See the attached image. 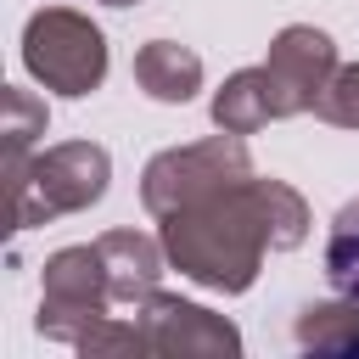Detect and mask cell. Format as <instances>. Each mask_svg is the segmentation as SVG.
Listing matches in <instances>:
<instances>
[{
    "label": "cell",
    "instance_id": "1",
    "mask_svg": "<svg viewBox=\"0 0 359 359\" xmlns=\"http://www.w3.org/2000/svg\"><path fill=\"white\" fill-rule=\"evenodd\" d=\"M28 67L50 90L84 95L107 73V45H101V34L84 17H73V11H39L28 22Z\"/></svg>",
    "mask_w": 359,
    "mask_h": 359
},
{
    "label": "cell",
    "instance_id": "2",
    "mask_svg": "<svg viewBox=\"0 0 359 359\" xmlns=\"http://www.w3.org/2000/svg\"><path fill=\"white\" fill-rule=\"evenodd\" d=\"M247 180V151L236 140H208L191 151H168L146 168V202L157 213H180L185 202H202L208 191H224Z\"/></svg>",
    "mask_w": 359,
    "mask_h": 359
},
{
    "label": "cell",
    "instance_id": "3",
    "mask_svg": "<svg viewBox=\"0 0 359 359\" xmlns=\"http://www.w3.org/2000/svg\"><path fill=\"white\" fill-rule=\"evenodd\" d=\"M269 73V90H275V112H303L320 101L325 90V73H331V39L314 34V28H286L264 62Z\"/></svg>",
    "mask_w": 359,
    "mask_h": 359
},
{
    "label": "cell",
    "instance_id": "4",
    "mask_svg": "<svg viewBox=\"0 0 359 359\" xmlns=\"http://www.w3.org/2000/svg\"><path fill=\"white\" fill-rule=\"evenodd\" d=\"M107 185V157L95 146H62L39 163V196H45V213L50 208H79V202H95Z\"/></svg>",
    "mask_w": 359,
    "mask_h": 359
},
{
    "label": "cell",
    "instance_id": "5",
    "mask_svg": "<svg viewBox=\"0 0 359 359\" xmlns=\"http://www.w3.org/2000/svg\"><path fill=\"white\" fill-rule=\"evenodd\" d=\"M213 118H219V129H224V135H247V129H258L264 118H280V112H275L269 73H264V67H252V73H236V79L219 90V101H213Z\"/></svg>",
    "mask_w": 359,
    "mask_h": 359
},
{
    "label": "cell",
    "instance_id": "6",
    "mask_svg": "<svg viewBox=\"0 0 359 359\" xmlns=\"http://www.w3.org/2000/svg\"><path fill=\"white\" fill-rule=\"evenodd\" d=\"M135 79H140L157 101H185V95L196 90V79H202V62H196L191 50L157 39V45H146V50L135 56Z\"/></svg>",
    "mask_w": 359,
    "mask_h": 359
},
{
    "label": "cell",
    "instance_id": "7",
    "mask_svg": "<svg viewBox=\"0 0 359 359\" xmlns=\"http://www.w3.org/2000/svg\"><path fill=\"white\" fill-rule=\"evenodd\" d=\"M325 269L337 280V292H348L359 303V202H348L331 224V247H325Z\"/></svg>",
    "mask_w": 359,
    "mask_h": 359
},
{
    "label": "cell",
    "instance_id": "8",
    "mask_svg": "<svg viewBox=\"0 0 359 359\" xmlns=\"http://www.w3.org/2000/svg\"><path fill=\"white\" fill-rule=\"evenodd\" d=\"M314 112H320V118H331V123H359V67L337 73V84H325V90H320Z\"/></svg>",
    "mask_w": 359,
    "mask_h": 359
},
{
    "label": "cell",
    "instance_id": "9",
    "mask_svg": "<svg viewBox=\"0 0 359 359\" xmlns=\"http://www.w3.org/2000/svg\"><path fill=\"white\" fill-rule=\"evenodd\" d=\"M112 6H129V0H112Z\"/></svg>",
    "mask_w": 359,
    "mask_h": 359
}]
</instances>
